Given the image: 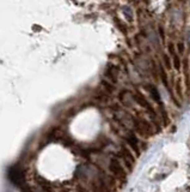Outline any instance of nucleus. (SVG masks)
Instances as JSON below:
<instances>
[{"mask_svg":"<svg viewBox=\"0 0 190 192\" xmlns=\"http://www.w3.org/2000/svg\"><path fill=\"white\" fill-rule=\"evenodd\" d=\"M169 50H170V53H171V54H174L175 55V48H174V44H172V43L169 46Z\"/></svg>","mask_w":190,"mask_h":192,"instance_id":"16","label":"nucleus"},{"mask_svg":"<svg viewBox=\"0 0 190 192\" xmlns=\"http://www.w3.org/2000/svg\"><path fill=\"white\" fill-rule=\"evenodd\" d=\"M120 156H121V159L123 160L124 165H126V167L128 168V171H132L134 165H135V157L130 152V150L127 147L122 145L121 150H120Z\"/></svg>","mask_w":190,"mask_h":192,"instance_id":"4","label":"nucleus"},{"mask_svg":"<svg viewBox=\"0 0 190 192\" xmlns=\"http://www.w3.org/2000/svg\"><path fill=\"white\" fill-rule=\"evenodd\" d=\"M35 181H36V184L38 185V187L41 189L42 191H44V192H50L51 191V187H53L51 184H50L47 179H44L43 176H36V179H35Z\"/></svg>","mask_w":190,"mask_h":192,"instance_id":"7","label":"nucleus"},{"mask_svg":"<svg viewBox=\"0 0 190 192\" xmlns=\"http://www.w3.org/2000/svg\"><path fill=\"white\" fill-rule=\"evenodd\" d=\"M174 65H175V68H176L177 71L181 70V61H179V58H178L177 54H175L174 55Z\"/></svg>","mask_w":190,"mask_h":192,"instance_id":"12","label":"nucleus"},{"mask_svg":"<svg viewBox=\"0 0 190 192\" xmlns=\"http://www.w3.org/2000/svg\"><path fill=\"white\" fill-rule=\"evenodd\" d=\"M163 60H164V63H165V66L167 67V68H171V63H170V59H169V57H167L166 54L163 55Z\"/></svg>","mask_w":190,"mask_h":192,"instance_id":"13","label":"nucleus"},{"mask_svg":"<svg viewBox=\"0 0 190 192\" xmlns=\"http://www.w3.org/2000/svg\"><path fill=\"white\" fill-rule=\"evenodd\" d=\"M160 78H161V82L164 83L166 88L169 87V82H167V76H166V72L165 70L163 68V66H160Z\"/></svg>","mask_w":190,"mask_h":192,"instance_id":"8","label":"nucleus"},{"mask_svg":"<svg viewBox=\"0 0 190 192\" xmlns=\"http://www.w3.org/2000/svg\"><path fill=\"white\" fill-rule=\"evenodd\" d=\"M177 92H178V96L182 97V92H181V82H177Z\"/></svg>","mask_w":190,"mask_h":192,"instance_id":"14","label":"nucleus"},{"mask_svg":"<svg viewBox=\"0 0 190 192\" xmlns=\"http://www.w3.org/2000/svg\"><path fill=\"white\" fill-rule=\"evenodd\" d=\"M75 192H91L84 184H78L75 186Z\"/></svg>","mask_w":190,"mask_h":192,"instance_id":"10","label":"nucleus"},{"mask_svg":"<svg viewBox=\"0 0 190 192\" xmlns=\"http://www.w3.org/2000/svg\"><path fill=\"white\" fill-rule=\"evenodd\" d=\"M126 142L130 145V148L136 152L138 156L140 155V149H139V145H138V138H136V136L133 133V132H129V133L127 134Z\"/></svg>","mask_w":190,"mask_h":192,"instance_id":"6","label":"nucleus"},{"mask_svg":"<svg viewBox=\"0 0 190 192\" xmlns=\"http://www.w3.org/2000/svg\"><path fill=\"white\" fill-rule=\"evenodd\" d=\"M159 31H160V36H161L163 41H164V39H165V35H164V30H163V28H161V26L159 28Z\"/></svg>","mask_w":190,"mask_h":192,"instance_id":"17","label":"nucleus"},{"mask_svg":"<svg viewBox=\"0 0 190 192\" xmlns=\"http://www.w3.org/2000/svg\"><path fill=\"white\" fill-rule=\"evenodd\" d=\"M109 171H110V173L113 174V176H114L115 179L120 180V181H122V183H126V180H127L126 171H124L123 166L121 165V162H120L117 159L113 157V159L110 160V163H109Z\"/></svg>","mask_w":190,"mask_h":192,"instance_id":"2","label":"nucleus"},{"mask_svg":"<svg viewBox=\"0 0 190 192\" xmlns=\"http://www.w3.org/2000/svg\"><path fill=\"white\" fill-rule=\"evenodd\" d=\"M134 127L135 130L144 137H148L153 134V130H152V126L149 125L148 123L142 119V118H134Z\"/></svg>","mask_w":190,"mask_h":192,"instance_id":"3","label":"nucleus"},{"mask_svg":"<svg viewBox=\"0 0 190 192\" xmlns=\"http://www.w3.org/2000/svg\"><path fill=\"white\" fill-rule=\"evenodd\" d=\"M178 50H179L181 53L184 52V44H183V43H178Z\"/></svg>","mask_w":190,"mask_h":192,"instance_id":"15","label":"nucleus"},{"mask_svg":"<svg viewBox=\"0 0 190 192\" xmlns=\"http://www.w3.org/2000/svg\"><path fill=\"white\" fill-rule=\"evenodd\" d=\"M102 85H103V88L105 89V91H107L108 94H111V92L114 91V87H111V84L108 83L107 81H103V82H102Z\"/></svg>","mask_w":190,"mask_h":192,"instance_id":"9","label":"nucleus"},{"mask_svg":"<svg viewBox=\"0 0 190 192\" xmlns=\"http://www.w3.org/2000/svg\"><path fill=\"white\" fill-rule=\"evenodd\" d=\"M8 179L11 180V183L13 185H16L18 189H20L23 192L25 191H30L28 185L25 183V176H24V172L22 168H19L18 166H13L8 169L7 173Z\"/></svg>","mask_w":190,"mask_h":192,"instance_id":"1","label":"nucleus"},{"mask_svg":"<svg viewBox=\"0 0 190 192\" xmlns=\"http://www.w3.org/2000/svg\"><path fill=\"white\" fill-rule=\"evenodd\" d=\"M149 90H151V94H152V96H153V99L157 101V102H160V96H159V92L156 88H149Z\"/></svg>","mask_w":190,"mask_h":192,"instance_id":"11","label":"nucleus"},{"mask_svg":"<svg viewBox=\"0 0 190 192\" xmlns=\"http://www.w3.org/2000/svg\"><path fill=\"white\" fill-rule=\"evenodd\" d=\"M134 99H135V101L140 105V106H142V107H145V108L148 110L149 113H151V117L154 118L156 117V113H154V110H153V108L151 107V105L148 103V101L145 99V96L141 94V92H136L135 95H134Z\"/></svg>","mask_w":190,"mask_h":192,"instance_id":"5","label":"nucleus"}]
</instances>
